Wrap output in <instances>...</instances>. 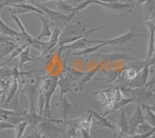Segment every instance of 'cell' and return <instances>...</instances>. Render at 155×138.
<instances>
[{
	"mask_svg": "<svg viewBox=\"0 0 155 138\" xmlns=\"http://www.w3.org/2000/svg\"><path fill=\"white\" fill-rule=\"evenodd\" d=\"M136 28H137V24H134L131 29L126 34L120 35L117 37H115L113 39L109 40H89L88 43L89 44H103L106 46H123L126 44L127 43L130 42L131 41H135L136 38L137 37H146V35H142V34H138L136 32Z\"/></svg>",
	"mask_w": 155,
	"mask_h": 138,
	"instance_id": "6da1fadb",
	"label": "cell"
},
{
	"mask_svg": "<svg viewBox=\"0 0 155 138\" xmlns=\"http://www.w3.org/2000/svg\"><path fill=\"white\" fill-rule=\"evenodd\" d=\"M92 4H97L106 10L110 16H126L132 13L134 9L133 4L125 3V2H112V3H104L98 0H94Z\"/></svg>",
	"mask_w": 155,
	"mask_h": 138,
	"instance_id": "7a4b0ae2",
	"label": "cell"
},
{
	"mask_svg": "<svg viewBox=\"0 0 155 138\" xmlns=\"http://www.w3.org/2000/svg\"><path fill=\"white\" fill-rule=\"evenodd\" d=\"M36 6L38 9H41L44 15L49 19L51 21L54 23H58V24L63 25L64 26L67 23H70L71 20L74 19V16L77 14L75 13H71V14H65L63 12H58L57 10H52V9H48L45 5H42L41 3H36Z\"/></svg>",
	"mask_w": 155,
	"mask_h": 138,
	"instance_id": "3957f363",
	"label": "cell"
},
{
	"mask_svg": "<svg viewBox=\"0 0 155 138\" xmlns=\"http://www.w3.org/2000/svg\"><path fill=\"white\" fill-rule=\"evenodd\" d=\"M58 78L48 79V81H45L44 88H43L42 89L43 92L44 94V96H45V106H44L43 116L44 117H47V118L54 119L52 117V114H51V100L54 92H55L57 86H58Z\"/></svg>",
	"mask_w": 155,
	"mask_h": 138,
	"instance_id": "277c9868",
	"label": "cell"
},
{
	"mask_svg": "<svg viewBox=\"0 0 155 138\" xmlns=\"http://www.w3.org/2000/svg\"><path fill=\"white\" fill-rule=\"evenodd\" d=\"M128 92H131V96L134 99V103L138 105H143L146 103L153 96L154 90L150 91L145 87L137 88L134 89H127Z\"/></svg>",
	"mask_w": 155,
	"mask_h": 138,
	"instance_id": "5b68a950",
	"label": "cell"
},
{
	"mask_svg": "<svg viewBox=\"0 0 155 138\" xmlns=\"http://www.w3.org/2000/svg\"><path fill=\"white\" fill-rule=\"evenodd\" d=\"M144 120V114L143 111L141 108L140 105H138L137 110H135L134 113L131 116L130 118L128 119L129 124V135H132L136 133V130L140 124L143 123Z\"/></svg>",
	"mask_w": 155,
	"mask_h": 138,
	"instance_id": "8992f818",
	"label": "cell"
},
{
	"mask_svg": "<svg viewBox=\"0 0 155 138\" xmlns=\"http://www.w3.org/2000/svg\"><path fill=\"white\" fill-rule=\"evenodd\" d=\"M116 131L117 133L118 138L129 135L128 119L125 113L124 108H122L120 110V117L116 126Z\"/></svg>",
	"mask_w": 155,
	"mask_h": 138,
	"instance_id": "52a82bcc",
	"label": "cell"
},
{
	"mask_svg": "<svg viewBox=\"0 0 155 138\" xmlns=\"http://www.w3.org/2000/svg\"><path fill=\"white\" fill-rule=\"evenodd\" d=\"M145 24L147 26L148 28H149V30H150V40H149V45H148L147 55V58L144 61V64L151 58L152 56L154 54L155 52V26L150 20H147L145 22Z\"/></svg>",
	"mask_w": 155,
	"mask_h": 138,
	"instance_id": "ba28073f",
	"label": "cell"
},
{
	"mask_svg": "<svg viewBox=\"0 0 155 138\" xmlns=\"http://www.w3.org/2000/svg\"><path fill=\"white\" fill-rule=\"evenodd\" d=\"M58 85L60 87V102L62 100L64 95H66L67 93L72 94L74 96H77L73 92L72 85H71V78L69 76L62 77L60 80H58Z\"/></svg>",
	"mask_w": 155,
	"mask_h": 138,
	"instance_id": "9c48e42d",
	"label": "cell"
},
{
	"mask_svg": "<svg viewBox=\"0 0 155 138\" xmlns=\"http://www.w3.org/2000/svg\"><path fill=\"white\" fill-rule=\"evenodd\" d=\"M10 6H12V7H13L14 9H16V10L12 12V13L15 15L22 14V13H27V12L44 15V12H43L41 9H38L37 6L30 5V4H25V3L16 4V5H10ZM44 16H45V15H44Z\"/></svg>",
	"mask_w": 155,
	"mask_h": 138,
	"instance_id": "30bf717a",
	"label": "cell"
},
{
	"mask_svg": "<svg viewBox=\"0 0 155 138\" xmlns=\"http://www.w3.org/2000/svg\"><path fill=\"white\" fill-rule=\"evenodd\" d=\"M34 14L42 21L43 23L42 30H41V34L36 37V39L38 40V41H41L44 37H51V34H52V31L51 30V20L46 16H44V15L37 14V13H34Z\"/></svg>",
	"mask_w": 155,
	"mask_h": 138,
	"instance_id": "8fae6325",
	"label": "cell"
},
{
	"mask_svg": "<svg viewBox=\"0 0 155 138\" xmlns=\"http://www.w3.org/2000/svg\"><path fill=\"white\" fill-rule=\"evenodd\" d=\"M88 113L92 114V117L96 120V125L101 128H106V129H109L113 130H116V126H114L113 124L108 120L106 117L103 115L98 113L97 112H95L93 110H88Z\"/></svg>",
	"mask_w": 155,
	"mask_h": 138,
	"instance_id": "7c38bea8",
	"label": "cell"
},
{
	"mask_svg": "<svg viewBox=\"0 0 155 138\" xmlns=\"http://www.w3.org/2000/svg\"><path fill=\"white\" fill-rule=\"evenodd\" d=\"M88 37H82V38H80V39L77 40V41L71 43V44L59 47V51H63V50L65 49L74 51V50H81L84 49V48H86V47L88 46V44H90L89 43H88Z\"/></svg>",
	"mask_w": 155,
	"mask_h": 138,
	"instance_id": "4fadbf2b",
	"label": "cell"
},
{
	"mask_svg": "<svg viewBox=\"0 0 155 138\" xmlns=\"http://www.w3.org/2000/svg\"><path fill=\"white\" fill-rule=\"evenodd\" d=\"M61 34V30L60 28L54 29L51 37H50V41H48V47H47V49L44 53V54H47L49 52H51V51L55 49L56 47H58Z\"/></svg>",
	"mask_w": 155,
	"mask_h": 138,
	"instance_id": "5bb4252c",
	"label": "cell"
},
{
	"mask_svg": "<svg viewBox=\"0 0 155 138\" xmlns=\"http://www.w3.org/2000/svg\"><path fill=\"white\" fill-rule=\"evenodd\" d=\"M57 11L65 14H71L74 13V5L69 4L65 0H59L57 1Z\"/></svg>",
	"mask_w": 155,
	"mask_h": 138,
	"instance_id": "9a60e30c",
	"label": "cell"
},
{
	"mask_svg": "<svg viewBox=\"0 0 155 138\" xmlns=\"http://www.w3.org/2000/svg\"><path fill=\"white\" fill-rule=\"evenodd\" d=\"M141 108L144 110V120L152 127L155 128V113L150 109L149 106L146 104L140 105Z\"/></svg>",
	"mask_w": 155,
	"mask_h": 138,
	"instance_id": "2e32d148",
	"label": "cell"
},
{
	"mask_svg": "<svg viewBox=\"0 0 155 138\" xmlns=\"http://www.w3.org/2000/svg\"><path fill=\"white\" fill-rule=\"evenodd\" d=\"M93 57L100 58L104 60H132L125 54H97L94 55Z\"/></svg>",
	"mask_w": 155,
	"mask_h": 138,
	"instance_id": "e0dca14e",
	"label": "cell"
},
{
	"mask_svg": "<svg viewBox=\"0 0 155 138\" xmlns=\"http://www.w3.org/2000/svg\"><path fill=\"white\" fill-rule=\"evenodd\" d=\"M30 46L29 45L25 50H23L21 53L19 54V68H21L23 64L27 62H34V59L30 56Z\"/></svg>",
	"mask_w": 155,
	"mask_h": 138,
	"instance_id": "ac0fdd59",
	"label": "cell"
},
{
	"mask_svg": "<svg viewBox=\"0 0 155 138\" xmlns=\"http://www.w3.org/2000/svg\"><path fill=\"white\" fill-rule=\"evenodd\" d=\"M60 103L61 104L62 112H63V120L64 121H66V119H67L68 114L70 113L71 112H72L73 107H74L73 106L74 105L69 103L66 96H64L63 99H62V100Z\"/></svg>",
	"mask_w": 155,
	"mask_h": 138,
	"instance_id": "d6986e66",
	"label": "cell"
},
{
	"mask_svg": "<svg viewBox=\"0 0 155 138\" xmlns=\"http://www.w3.org/2000/svg\"><path fill=\"white\" fill-rule=\"evenodd\" d=\"M106 45L103 44H99L96 45V46H94V47H91V48H84V49H81L78 52H74L72 54L74 56H85V55H88L90 54L94 53V52L97 51L98 50H99L100 48H102V47H105Z\"/></svg>",
	"mask_w": 155,
	"mask_h": 138,
	"instance_id": "ffe728a7",
	"label": "cell"
},
{
	"mask_svg": "<svg viewBox=\"0 0 155 138\" xmlns=\"http://www.w3.org/2000/svg\"><path fill=\"white\" fill-rule=\"evenodd\" d=\"M99 67H100V65H99L97 67L94 68L92 71H89V72L87 73L85 76H84V78L81 80V81H80L79 84H78V88H79L80 91H82L83 89H84V87L85 86V85H86L88 82H89V81H91V79L92 78V77H93L94 75L95 74V73L98 71V69H99Z\"/></svg>",
	"mask_w": 155,
	"mask_h": 138,
	"instance_id": "44dd1931",
	"label": "cell"
},
{
	"mask_svg": "<svg viewBox=\"0 0 155 138\" xmlns=\"http://www.w3.org/2000/svg\"><path fill=\"white\" fill-rule=\"evenodd\" d=\"M153 130H155V128L152 127L150 124H148L146 121H144V122L140 124L139 126L137 127L136 133H138V134H144V133H147L149 132H151V131Z\"/></svg>",
	"mask_w": 155,
	"mask_h": 138,
	"instance_id": "7402d4cb",
	"label": "cell"
},
{
	"mask_svg": "<svg viewBox=\"0 0 155 138\" xmlns=\"http://www.w3.org/2000/svg\"><path fill=\"white\" fill-rule=\"evenodd\" d=\"M17 90H18L17 79H16V78H14V81H13V82H12V85H11L10 87V89H9V93H8L7 99H6V100H5V105L9 104V103L12 101V99L14 98Z\"/></svg>",
	"mask_w": 155,
	"mask_h": 138,
	"instance_id": "603a6c76",
	"label": "cell"
},
{
	"mask_svg": "<svg viewBox=\"0 0 155 138\" xmlns=\"http://www.w3.org/2000/svg\"><path fill=\"white\" fill-rule=\"evenodd\" d=\"M28 123L26 121L21 122L20 123L17 124L15 126V130H16V137L15 138H22L24 134V132L27 129Z\"/></svg>",
	"mask_w": 155,
	"mask_h": 138,
	"instance_id": "cb8c5ba5",
	"label": "cell"
},
{
	"mask_svg": "<svg viewBox=\"0 0 155 138\" xmlns=\"http://www.w3.org/2000/svg\"><path fill=\"white\" fill-rule=\"evenodd\" d=\"M149 67L147 65H143L142 67V74H141V79L143 81V87L145 86L149 78V74H150V70Z\"/></svg>",
	"mask_w": 155,
	"mask_h": 138,
	"instance_id": "d4e9b609",
	"label": "cell"
},
{
	"mask_svg": "<svg viewBox=\"0 0 155 138\" xmlns=\"http://www.w3.org/2000/svg\"><path fill=\"white\" fill-rule=\"evenodd\" d=\"M15 126L5 120H0V131L5 130L9 129H14Z\"/></svg>",
	"mask_w": 155,
	"mask_h": 138,
	"instance_id": "484cf974",
	"label": "cell"
},
{
	"mask_svg": "<svg viewBox=\"0 0 155 138\" xmlns=\"http://www.w3.org/2000/svg\"><path fill=\"white\" fill-rule=\"evenodd\" d=\"M138 74V71H137V69L136 68H130L127 71V78L128 79L132 80L134 78H136V76Z\"/></svg>",
	"mask_w": 155,
	"mask_h": 138,
	"instance_id": "4316f807",
	"label": "cell"
},
{
	"mask_svg": "<svg viewBox=\"0 0 155 138\" xmlns=\"http://www.w3.org/2000/svg\"><path fill=\"white\" fill-rule=\"evenodd\" d=\"M154 85H155V73L152 75L150 79L148 80L147 82V84L145 85L144 87L145 88H147V89H149V88H151V87L153 86Z\"/></svg>",
	"mask_w": 155,
	"mask_h": 138,
	"instance_id": "83f0119b",
	"label": "cell"
},
{
	"mask_svg": "<svg viewBox=\"0 0 155 138\" xmlns=\"http://www.w3.org/2000/svg\"><path fill=\"white\" fill-rule=\"evenodd\" d=\"M147 20H150V22L153 23V25L155 26V10H152L150 12V15L147 18Z\"/></svg>",
	"mask_w": 155,
	"mask_h": 138,
	"instance_id": "f1b7e54d",
	"label": "cell"
},
{
	"mask_svg": "<svg viewBox=\"0 0 155 138\" xmlns=\"http://www.w3.org/2000/svg\"><path fill=\"white\" fill-rule=\"evenodd\" d=\"M143 65H147V66H148V67H150V66L155 65V54L153 55V56H152L151 58L148 61L147 63L143 64Z\"/></svg>",
	"mask_w": 155,
	"mask_h": 138,
	"instance_id": "f546056e",
	"label": "cell"
},
{
	"mask_svg": "<svg viewBox=\"0 0 155 138\" xmlns=\"http://www.w3.org/2000/svg\"><path fill=\"white\" fill-rule=\"evenodd\" d=\"M148 1H150V0H137V3H136V5H137V6H139V5H143V4L146 3V2H147Z\"/></svg>",
	"mask_w": 155,
	"mask_h": 138,
	"instance_id": "4dcf8cb0",
	"label": "cell"
},
{
	"mask_svg": "<svg viewBox=\"0 0 155 138\" xmlns=\"http://www.w3.org/2000/svg\"><path fill=\"white\" fill-rule=\"evenodd\" d=\"M30 1H32L35 3H39L41 2H51V1H59V0H30Z\"/></svg>",
	"mask_w": 155,
	"mask_h": 138,
	"instance_id": "1f68e13d",
	"label": "cell"
},
{
	"mask_svg": "<svg viewBox=\"0 0 155 138\" xmlns=\"http://www.w3.org/2000/svg\"><path fill=\"white\" fill-rule=\"evenodd\" d=\"M99 2H104V3H112V2H116L118 0H98Z\"/></svg>",
	"mask_w": 155,
	"mask_h": 138,
	"instance_id": "d6a6232c",
	"label": "cell"
},
{
	"mask_svg": "<svg viewBox=\"0 0 155 138\" xmlns=\"http://www.w3.org/2000/svg\"><path fill=\"white\" fill-rule=\"evenodd\" d=\"M85 1H86V0H74V2H75V4H76L75 6H76V5H78V4L81 3V2H85Z\"/></svg>",
	"mask_w": 155,
	"mask_h": 138,
	"instance_id": "836d02e7",
	"label": "cell"
},
{
	"mask_svg": "<svg viewBox=\"0 0 155 138\" xmlns=\"http://www.w3.org/2000/svg\"><path fill=\"white\" fill-rule=\"evenodd\" d=\"M113 138H118V136H117V133H116V130H113Z\"/></svg>",
	"mask_w": 155,
	"mask_h": 138,
	"instance_id": "e575fe53",
	"label": "cell"
},
{
	"mask_svg": "<svg viewBox=\"0 0 155 138\" xmlns=\"http://www.w3.org/2000/svg\"><path fill=\"white\" fill-rule=\"evenodd\" d=\"M149 107H150V110H151L152 111L155 113V106H149Z\"/></svg>",
	"mask_w": 155,
	"mask_h": 138,
	"instance_id": "d590c367",
	"label": "cell"
},
{
	"mask_svg": "<svg viewBox=\"0 0 155 138\" xmlns=\"http://www.w3.org/2000/svg\"><path fill=\"white\" fill-rule=\"evenodd\" d=\"M148 138H155V133H153L151 136H150Z\"/></svg>",
	"mask_w": 155,
	"mask_h": 138,
	"instance_id": "8d00e7d4",
	"label": "cell"
},
{
	"mask_svg": "<svg viewBox=\"0 0 155 138\" xmlns=\"http://www.w3.org/2000/svg\"><path fill=\"white\" fill-rule=\"evenodd\" d=\"M22 138H30V136H24V137H22Z\"/></svg>",
	"mask_w": 155,
	"mask_h": 138,
	"instance_id": "74e56055",
	"label": "cell"
},
{
	"mask_svg": "<svg viewBox=\"0 0 155 138\" xmlns=\"http://www.w3.org/2000/svg\"><path fill=\"white\" fill-rule=\"evenodd\" d=\"M99 138H102V137H99Z\"/></svg>",
	"mask_w": 155,
	"mask_h": 138,
	"instance_id": "f35d334b",
	"label": "cell"
},
{
	"mask_svg": "<svg viewBox=\"0 0 155 138\" xmlns=\"http://www.w3.org/2000/svg\"><path fill=\"white\" fill-rule=\"evenodd\" d=\"M154 54H155V52H154Z\"/></svg>",
	"mask_w": 155,
	"mask_h": 138,
	"instance_id": "ab89813d",
	"label": "cell"
}]
</instances>
